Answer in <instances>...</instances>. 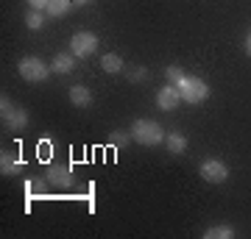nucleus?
Wrapping results in <instances>:
<instances>
[{
  "label": "nucleus",
  "instance_id": "obj_1",
  "mask_svg": "<svg viewBox=\"0 0 251 239\" xmlns=\"http://www.w3.org/2000/svg\"><path fill=\"white\" fill-rule=\"evenodd\" d=\"M168 133L162 131V125L156 120H134L131 125V139L145 145V148H153V145H162Z\"/></svg>",
  "mask_w": 251,
  "mask_h": 239
},
{
  "label": "nucleus",
  "instance_id": "obj_2",
  "mask_svg": "<svg viewBox=\"0 0 251 239\" xmlns=\"http://www.w3.org/2000/svg\"><path fill=\"white\" fill-rule=\"evenodd\" d=\"M176 87H179V92H181V100H184V103H193V106H198V103H204V100L209 98V87H206V81L198 78V75H184Z\"/></svg>",
  "mask_w": 251,
  "mask_h": 239
},
{
  "label": "nucleus",
  "instance_id": "obj_3",
  "mask_svg": "<svg viewBox=\"0 0 251 239\" xmlns=\"http://www.w3.org/2000/svg\"><path fill=\"white\" fill-rule=\"evenodd\" d=\"M0 117H3V123H6V128L9 131H23V128H28V111L23 106H14L11 103V98H0Z\"/></svg>",
  "mask_w": 251,
  "mask_h": 239
},
{
  "label": "nucleus",
  "instance_id": "obj_4",
  "mask_svg": "<svg viewBox=\"0 0 251 239\" xmlns=\"http://www.w3.org/2000/svg\"><path fill=\"white\" fill-rule=\"evenodd\" d=\"M17 70H20V78L28 81V84H42V81H45L48 75L53 72L45 62H42V59H36V56H28V59H23Z\"/></svg>",
  "mask_w": 251,
  "mask_h": 239
},
{
  "label": "nucleus",
  "instance_id": "obj_5",
  "mask_svg": "<svg viewBox=\"0 0 251 239\" xmlns=\"http://www.w3.org/2000/svg\"><path fill=\"white\" fill-rule=\"evenodd\" d=\"M95 50H98V36L92 34V31H78V34H73L70 53L75 56V59H90Z\"/></svg>",
  "mask_w": 251,
  "mask_h": 239
},
{
  "label": "nucleus",
  "instance_id": "obj_6",
  "mask_svg": "<svg viewBox=\"0 0 251 239\" xmlns=\"http://www.w3.org/2000/svg\"><path fill=\"white\" fill-rule=\"evenodd\" d=\"M198 173H201V178L209 181V184H224L226 178H229V167H226L221 159H206L204 164L198 167Z\"/></svg>",
  "mask_w": 251,
  "mask_h": 239
},
{
  "label": "nucleus",
  "instance_id": "obj_7",
  "mask_svg": "<svg viewBox=\"0 0 251 239\" xmlns=\"http://www.w3.org/2000/svg\"><path fill=\"white\" fill-rule=\"evenodd\" d=\"M181 103V92L179 87H173V84H168V87H162L159 92H156V106L165 109V111H173V109Z\"/></svg>",
  "mask_w": 251,
  "mask_h": 239
},
{
  "label": "nucleus",
  "instance_id": "obj_8",
  "mask_svg": "<svg viewBox=\"0 0 251 239\" xmlns=\"http://www.w3.org/2000/svg\"><path fill=\"white\" fill-rule=\"evenodd\" d=\"M70 181H73V173H70V167H64V164H53V167L48 170V184L50 186L64 189V186H70Z\"/></svg>",
  "mask_w": 251,
  "mask_h": 239
},
{
  "label": "nucleus",
  "instance_id": "obj_9",
  "mask_svg": "<svg viewBox=\"0 0 251 239\" xmlns=\"http://www.w3.org/2000/svg\"><path fill=\"white\" fill-rule=\"evenodd\" d=\"M20 170H23V159H20L17 153L3 151V156H0V173H3V175H14Z\"/></svg>",
  "mask_w": 251,
  "mask_h": 239
},
{
  "label": "nucleus",
  "instance_id": "obj_10",
  "mask_svg": "<svg viewBox=\"0 0 251 239\" xmlns=\"http://www.w3.org/2000/svg\"><path fill=\"white\" fill-rule=\"evenodd\" d=\"M50 70L56 72V75H67V72L75 70V56L73 53H59L53 59V64H50Z\"/></svg>",
  "mask_w": 251,
  "mask_h": 239
},
{
  "label": "nucleus",
  "instance_id": "obj_11",
  "mask_svg": "<svg viewBox=\"0 0 251 239\" xmlns=\"http://www.w3.org/2000/svg\"><path fill=\"white\" fill-rule=\"evenodd\" d=\"M165 148L171 153H184L187 151V136L181 131H171L168 136H165Z\"/></svg>",
  "mask_w": 251,
  "mask_h": 239
},
{
  "label": "nucleus",
  "instance_id": "obj_12",
  "mask_svg": "<svg viewBox=\"0 0 251 239\" xmlns=\"http://www.w3.org/2000/svg\"><path fill=\"white\" fill-rule=\"evenodd\" d=\"M70 103L73 106H78V109H87L92 103V95H90V89L87 87H70Z\"/></svg>",
  "mask_w": 251,
  "mask_h": 239
},
{
  "label": "nucleus",
  "instance_id": "obj_13",
  "mask_svg": "<svg viewBox=\"0 0 251 239\" xmlns=\"http://www.w3.org/2000/svg\"><path fill=\"white\" fill-rule=\"evenodd\" d=\"M206 239H232L234 237V228L232 225H212V228L204 231Z\"/></svg>",
  "mask_w": 251,
  "mask_h": 239
},
{
  "label": "nucleus",
  "instance_id": "obj_14",
  "mask_svg": "<svg viewBox=\"0 0 251 239\" xmlns=\"http://www.w3.org/2000/svg\"><path fill=\"white\" fill-rule=\"evenodd\" d=\"M70 9H73V3H70V0H50L45 11L50 14V17H64V14H67Z\"/></svg>",
  "mask_w": 251,
  "mask_h": 239
},
{
  "label": "nucleus",
  "instance_id": "obj_15",
  "mask_svg": "<svg viewBox=\"0 0 251 239\" xmlns=\"http://www.w3.org/2000/svg\"><path fill=\"white\" fill-rule=\"evenodd\" d=\"M100 67L106 72H120L123 70V59L117 53H106V56H100Z\"/></svg>",
  "mask_w": 251,
  "mask_h": 239
},
{
  "label": "nucleus",
  "instance_id": "obj_16",
  "mask_svg": "<svg viewBox=\"0 0 251 239\" xmlns=\"http://www.w3.org/2000/svg\"><path fill=\"white\" fill-rule=\"evenodd\" d=\"M45 14H48V11H36V9H31V11H28V17H25V25L31 28V31H39V28L45 25Z\"/></svg>",
  "mask_w": 251,
  "mask_h": 239
},
{
  "label": "nucleus",
  "instance_id": "obj_17",
  "mask_svg": "<svg viewBox=\"0 0 251 239\" xmlns=\"http://www.w3.org/2000/svg\"><path fill=\"white\" fill-rule=\"evenodd\" d=\"M109 142H112V148H126L131 142V131H115L109 136Z\"/></svg>",
  "mask_w": 251,
  "mask_h": 239
},
{
  "label": "nucleus",
  "instance_id": "obj_18",
  "mask_svg": "<svg viewBox=\"0 0 251 239\" xmlns=\"http://www.w3.org/2000/svg\"><path fill=\"white\" fill-rule=\"evenodd\" d=\"M181 78H184L181 67H179V64H171V67H168V84H173V87H176V84H179Z\"/></svg>",
  "mask_w": 251,
  "mask_h": 239
},
{
  "label": "nucleus",
  "instance_id": "obj_19",
  "mask_svg": "<svg viewBox=\"0 0 251 239\" xmlns=\"http://www.w3.org/2000/svg\"><path fill=\"white\" fill-rule=\"evenodd\" d=\"M48 3H50V0H28V6H31V9H36V11H45Z\"/></svg>",
  "mask_w": 251,
  "mask_h": 239
},
{
  "label": "nucleus",
  "instance_id": "obj_20",
  "mask_svg": "<svg viewBox=\"0 0 251 239\" xmlns=\"http://www.w3.org/2000/svg\"><path fill=\"white\" fill-rule=\"evenodd\" d=\"M128 78H131V81H140V78H145V70H134L131 75H128Z\"/></svg>",
  "mask_w": 251,
  "mask_h": 239
},
{
  "label": "nucleus",
  "instance_id": "obj_21",
  "mask_svg": "<svg viewBox=\"0 0 251 239\" xmlns=\"http://www.w3.org/2000/svg\"><path fill=\"white\" fill-rule=\"evenodd\" d=\"M73 6H75V9H81V6H87V3H90V0H70Z\"/></svg>",
  "mask_w": 251,
  "mask_h": 239
},
{
  "label": "nucleus",
  "instance_id": "obj_22",
  "mask_svg": "<svg viewBox=\"0 0 251 239\" xmlns=\"http://www.w3.org/2000/svg\"><path fill=\"white\" fill-rule=\"evenodd\" d=\"M246 53L251 56V31H249V36H246Z\"/></svg>",
  "mask_w": 251,
  "mask_h": 239
}]
</instances>
